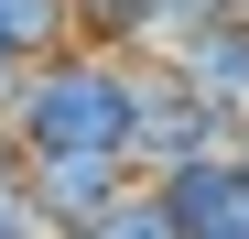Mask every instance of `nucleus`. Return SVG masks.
<instances>
[{"instance_id":"nucleus-1","label":"nucleus","mask_w":249,"mask_h":239,"mask_svg":"<svg viewBox=\"0 0 249 239\" xmlns=\"http://www.w3.org/2000/svg\"><path fill=\"white\" fill-rule=\"evenodd\" d=\"M22 152H130V55L108 44H54L11 76L0 98Z\"/></svg>"},{"instance_id":"nucleus-2","label":"nucleus","mask_w":249,"mask_h":239,"mask_svg":"<svg viewBox=\"0 0 249 239\" xmlns=\"http://www.w3.org/2000/svg\"><path fill=\"white\" fill-rule=\"evenodd\" d=\"M130 185H141L130 152H22V196L44 207V228H54V239H76L87 218H108Z\"/></svg>"},{"instance_id":"nucleus-3","label":"nucleus","mask_w":249,"mask_h":239,"mask_svg":"<svg viewBox=\"0 0 249 239\" xmlns=\"http://www.w3.org/2000/svg\"><path fill=\"white\" fill-rule=\"evenodd\" d=\"M152 196H162V218H174L184 239H206V228H228L238 207H249V141L238 152H195V163H162V174H141Z\"/></svg>"},{"instance_id":"nucleus-4","label":"nucleus","mask_w":249,"mask_h":239,"mask_svg":"<svg viewBox=\"0 0 249 239\" xmlns=\"http://www.w3.org/2000/svg\"><path fill=\"white\" fill-rule=\"evenodd\" d=\"M162 65H174V76H184V87L217 109V120H238V131H249V11L206 22L195 44H184V55H162Z\"/></svg>"},{"instance_id":"nucleus-5","label":"nucleus","mask_w":249,"mask_h":239,"mask_svg":"<svg viewBox=\"0 0 249 239\" xmlns=\"http://www.w3.org/2000/svg\"><path fill=\"white\" fill-rule=\"evenodd\" d=\"M0 44L11 55H54V44H76V11L65 0H0Z\"/></svg>"},{"instance_id":"nucleus-6","label":"nucleus","mask_w":249,"mask_h":239,"mask_svg":"<svg viewBox=\"0 0 249 239\" xmlns=\"http://www.w3.org/2000/svg\"><path fill=\"white\" fill-rule=\"evenodd\" d=\"M76 239H184V228L162 218V196H152V185H130V196H119L108 218H87V228H76Z\"/></svg>"},{"instance_id":"nucleus-7","label":"nucleus","mask_w":249,"mask_h":239,"mask_svg":"<svg viewBox=\"0 0 249 239\" xmlns=\"http://www.w3.org/2000/svg\"><path fill=\"white\" fill-rule=\"evenodd\" d=\"M76 11V44H108V55H130V33H141V0H65Z\"/></svg>"},{"instance_id":"nucleus-8","label":"nucleus","mask_w":249,"mask_h":239,"mask_svg":"<svg viewBox=\"0 0 249 239\" xmlns=\"http://www.w3.org/2000/svg\"><path fill=\"white\" fill-rule=\"evenodd\" d=\"M0 185H22V141H11V120H0Z\"/></svg>"},{"instance_id":"nucleus-9","label":"nucleus","mask_w":249,"mask_h":239,"mask_svg":"<svg viewBox=\"0 0 249 239\" xmlns=\"http://www.w3.org/2000/svg\"><path fill=\"white\" fill-rule=\"evenodd\" d=\"M22 65H33V55H11V44H0V98H11V76H22Z\"/></svg>"},{"instance_id":"nucleus-10","label":"nucleus","mask_w":249,"mask_h":239,"mask_svg":"<svg viewBox=\"0 0 249 239\" xmlns=\"http://www.w3.org/2000/svg\"><path fill=\"white\" fill-rule=\"evenodd\" d=\"M206 239H249V207H238V218H228V228H206Z\"/></svg>"}]
</instances>
